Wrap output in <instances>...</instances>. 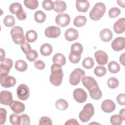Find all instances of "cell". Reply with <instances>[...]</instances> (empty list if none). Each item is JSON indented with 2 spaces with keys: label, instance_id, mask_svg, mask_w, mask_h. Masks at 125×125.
Segmentation results:
<instances>
[{
  "label": "cell",
  "instance_id": "cell-1",
  "mask_svg": "<svg viewBox=\"0 0 125 125\" xmlns=\"http://www.w3.org/2000/svg\"><path fill=\"white\" fill-rule=\"evenodd\" d=\"M51 71L49 78L51 83L54 86H59L62 83L63 77L62 66L58 63H54L51 67Z\"/></svg>",
  "mask_w": 125,
  "mask_h": 125
},
{
  "label": "cell",
  "instance_id": "cell-2",
  "mask_svg": "<svg viewBox=\"0 0 125 125\" xmlns=\"http://www.w3.org/2000/svg\"><path fill=\"white\" fill-rule=\"evenodd\" d=\"M105 5L102 2L96 3L89 13L90 19L93 21L99 20L104 14Z\"/></svg>",
  "mask_w": 125,
  "mask_h": 125
},
{
  "label": "cell",
  "instance_id": "cell-3",
  "mask_svg": "<svg viewBox=\"0 0 125 125\" xmlns=\"http://www.w3.org/2000/svg\"><path fill=\"white\" fill-rule=\"evenodd\" d=\"M10 34L13 42L17 44H22L25 42V37L23 29L19 26L13 27L10 31Z\"/></svg>",
  "mask_w": 125,
  "mask_h": 125
},
{
  "label": "cell",
  "instance_id": "cell-4",
  "mask_svg": "<svg viewBox=\"0 0 125 125\" xmlns=\"http://www.w3.org/2000/svg\"><path fill=\"white\" fill-rule=\"evenodd\" d=\"M94 114V108L92 104L88 103L83 107V110L80 112L79 117L80 120L83 123L90 120Z\"/></svg>",
  "mask_w": 125,
  "mask_h": 125
},
{
  "label": "cell",
  "instance_id": "cell-5",
  "mask_svg": "<svg viewBox=\"0 0 125 125\" xmlns=\"http://www.w3.org/2000/svg\"><path fill=\"white\" fill-rule=\"evenodd\" d=\"M85 73L84 70L77 68L75 69L70 74L69 83L72 85H76L78 84L81 79L85 75Z\"/></svg>",
  "mask_w": 125,
  "mask_h": 125
},
{
  "label": "cell",
  "instance_id": "cell-6",
  "mask_svg": "<svg viewBox=\"0 0 125 125\" xmlns=\"http://www.w3.org/2000/svg\"><path fill=\"white\" fill-rule=\"evenodd\" d=\"M0 62V77L7 76L13 66V61L9 58H5Z\"/></svg>",
  "mask_w": 125,
  "mask_h": 125
},
{
  "label": "cell",
  "instance_id": "cell-7",
  "mask_svg": "<svg viewBox=\"0 0 125 125\" xmlns=\"http://www.w3.org/2000/svg\"><path fill=\"white\" fill-rule=\"evenodd\" d=\"M18 98L22 101H25L29 97V89L28 86L25 84H20L17 89Z\"/></svg>",
  "mask_w": 125,
  "mask_h": 125
},
{
  "label": "cell",
  "instance_id": "cell-8",
  "mask_svg": "<svg viewBox=\"0 0 125 125\" xmlns=\"http://www.w3.org/2000/svg\"><path fill=\"white\" fill-rule=\"evenodd\" d=\"M55 22L59 26L64 27L69 24L70 22V17L67 14H60L57 15L56 17Z\"/></svg>",
  "mask_w": 125,
  "mask_h": 125
},
{
  "label": "cell",
  "instance_id": "cell-9",
  "mask_svg": "<svg viewBox=\"0 0 125 125\" xmlns=\"http://www.w3.org/2000/svg\"><path fill=\"white\" fill-rule=\"evenodd\" d=\"M73 96L75 100L79 103H84L87 98L86 92L81 88L75 89L73 91Z\"/></svg>",
  "mask_w": 125,
  "mask_h": 125
},
{
  "label": "cell",
  "instance_id": "cell-10",
  "mask_svg": "<svg viewBox=\"0 0 125 125\" xmlns=\"http://www.w3.org/2000/svg\"><path fill=\"white\" fill-rule=\"evenodd\" d=\"M112 48L115 51H120L125 47V39L119 37L115 38L111 42Z\"/></svg>",
  "mask_w": 125,
  "mask_h": 125
},
{
  "label": "cell",
  "instance_id": "cell-11",
  "mask_svg": "<svg viewBox=\"0 0 125 125\" xmlns=\"http://www.w3.org/2000/svg\"><path fill=\"white\" fill-rule=\"evenodd\" d=\"M45 35L49 38H58L61 34L59 27L55 26H50L47 27L44 31Z\"/></svg>",
  "mask_w": 125,
  "mask_h": 125
},
{
  "label": "cell",
  "instance_id": "cell-12",
  "mask_svg": "<svg viewBox=\"0 0 125 125\" xmlns=\"http://www.w3.org/2000/svg\"><path fill=\"white\" fill-rule=\"evenodd\" d=\"M0 84L5 88H9L14 86L16 83V79L12 76H7L0 77Z\"/></svg>",
  "mask_w": 125,
  "mask_h": 125
},
{
  "label": "cell",
  "instance_id": "cell-13",
  "mask_svg": "<svg viewBox=\"0 0 125 125\" xmlns=\"http://www.w3.org/2000/svg\"><path fill=\"white\" fill-rule=\"evenodd\" d=\"M94 56L97 63L100 65H105L107 63L108 56L103 50H98L95 52Z\"/></svg>",
  "mask_w": 125,
  "mask_h": 125
},
{
  "label": "cell",
  "instance_id": "cell-14",
  "mask_svg": "<svg viewBox=\"0 0 125 125\" xmlns=\"http://www.w3.org/2000/svg\"><path fill=\"white\" fill-rule=\"evenodd\" d=\"M10 108L15 114H18L25 110V105L18 101H12L9 104Z\"/></svg>",
  "mask_w": 125,
  "mask_h": 125
},
{
  "label": "cell",
  "instance_id": "cell-15",
  "mask_svg": "<svg viewBox=\"0 0 125 125\" xmlns=\"http://www.w3.org/2000/svg\"><path fill=\"white\" fill-rule=\"evenodd\" d=\"M115 104L110 99L104 100L101 104L102 110L105 113H111L115 109Z\"/></svg>",
  "mask_w": 125,
  "mask_h": 125
},
{
  "label": "cell",
  "instance_id": "cell-16",
  "mask_svg": "<svg viewBox=\"0 0 125 125\" xmlns=\"http://www.w3.org/2000/svg\"><path fill=\"white\" fill-rule=\"evenodd\" d=\"M0 103L2 104L8 105L13 101V96L12 93L7 90L1 91L0 94Z\"/></svg>",
  "mask_w": 125,
  "mask_h": 125
},
{
  "label": "cell",
  "instance_id": "cell-17",
  "mask_svg": "<svg viewBox=\"0 0 125 125\" xmlns=\"http://www.w3.org/2000/svg\"><path fill=\"white\" fill-rule=\"evenodd\" d=\"M82 82L83 85L88 90L98 85L96 81L92 77L84 76L82 78Z\"/></svg>",
  "mask_w": 125,
  "mask_h": 125
},
{
  "label": "cell",
  "instance_id": "cell-18",
  "mask_svg": "<svg viewBox=\"0 0 125 125\" xmlns=\"http://www.w3.org/2000/svg\"><path fill=\"white\" fill-rule=\"evenodd\" d=\"M113 30L117 34H121L124 32L125 30V19L124 18L119 19L113 25Z\"/></svg>",
  "mask_w": 125,
  "mask_h": 125
},
{
  "label": "cell",
  "instance_id": "cell-19",
  "mask_svg": "<svg viewBox=\"0 0 125 125\" xmlns=\"http://www.w3.org/2000/svg\"><path fill=\"white\" fill-rule=\"evenodd\" d=\"M65 39L68 41H73L76 40L79 37L78 31L72 28L66 30L64 33Z\"/></svg>",
  "mask_w": 125,
  "mask_h": 125
},
{
  "label": "cell",
  "instance_id": "cell-20",
  "mask_svg": "<svg viewBox=\"0 0 125 125\" xmlns=\"http://www.w3.org/2000/svg\"><path fill=\"white\" fill-rule=\"evenodd\" d=\"M90 4L87 0H77L76 7L77 10L80 12H86L89 9Z\"/></svg>",
  "mask_w": 125,
  "mask_h": 125
},
{
  "label": "cell",
  "instance_id": "cell-21",
  "mask_svg": "<svg viewBox=\"0 0 125 125\" xmlns=\"http://www.w3.org/2000/svg\"><path fill=\"white\" fill-rule=\"evenodd\" d=\"M88 91L91 98L94 100H98L102 98V93L98 85L88 90Z\"/></svg>",
  "mask_w": 125,
  "mask_h": 125
},
{
  "label": "cell",
  "instance_id": "cell-22",
  "mask_svg": "<svg viewBox=\"0 0 125 125\" xmlns=\"http://www.w3.org/2000/svg\"><path fill=\"white\" fill-rule=\"evenodd\" d=\"M101 39L104 42H108L111 40L113 34L111 31L108 28L103 29L100 33Z\"/></svg>",
  "mask_w": 125,
  "mask_h": 125
},
{
  "label": "cell",
  "instance_id": "cell-23",
  "mask_svg": "<svg viewBox=\"0 0 125 125\" xmlns=\"http://www.w3.org/2000/svg\"><path fill=\"white\" fill-rule=\"evenodd\" d=\"M66 4L62 0H56L54 2V10L57 13H62L66 9Z\"/></svg>",
  "mask_w": 125,
  "mask_h": 125
},
{
  "label": "cell",
  "instance_id": "cell-24",
  "mask_svg": "<svg viewBox=\"0 0 125 125\" xmlns=\"http://www.w3.org/2000/svg\"><path fill=\"white\" fill-rule=\"evenodd\" d=\"M53 51V48L51 44L45 43L42 45L40 48V52L42 56H47L50 55Z\"/></svg>",
  "mask_w": 125,
  "mask_h": 125
},
{
  "label": "cell",
  "instance_id": "cell-25",
  "mask_svg": "<svg viewBox=\"0 0 125 125\" xmlns=\"http://www.w3.org/2000/svg\"><path fill=\"white\" fill-rule=\"evenodd\" d=\"M52 61L54 63H57L61 66H63L66 63V58L62 54L58 53L54 55Z\"/></svg>",
  "mask_w": 125,
  "mask_h": 125
},
{
  "label": "cell",
  "instance_id": "cell-26",
  "mask_svg": "<svg viewBox=\"0 0 125 125\" xmlns=\"http://www.w3.org/2000/svg\"><path fill=\"white\" fill-rule=\"evenodd\" d=\"M83 51V47L82 45L79 42H75L71 46L70 53L76 55H81Z\"/></svg>",
  "mask_w": 125,
  "mask_h": 125
},
{
  "label": "cell",
  "instance_id": "cell-27",
  "mask_svg": "<svg viewBox=\"0 0 125 125\" xmlns=\"http://www.w3.org/2000/svg\"><path fill=\"white\" fill-rule=\"evenodd\" d=\"M87 21V19L85 16H77L74 19L73 24L75 26L78 27H80L84 26Z\"/></svg>",
  "mask_w": 125,
  "mask_h": 125
},
{
  "label": "cell",
  "instance_id": "cell-28",
  "mask_svg": "<svg viewBox=\"0 0 125 125\" xmlns=\"http://www.w3.org/2000/svg\"><path fill=\"white\" fill-rule=\"evenodd\" d=\"M15 67L18 71H25L27 69V64L24 61L22 60H19L16 62Z\"/></svg>",
  "mask_w": 125,
  "mask_h": 125
},
{
  "label": "cell",
  "instance_id": "cell-29",
  "mask_svg": "<svg viewBox=\"0 0 125 125\" xmlns=\"http://www.w3.org/2000/svg\"><path fill=\"white\" fill-rule=\"evenodd\" d=\"M38 38V35L36 31L33 30H28L25 34V39L29 42H34Z\"/></svg>",
  "mask_w": 125,
  "mask_h": 125
},
{
  "label": "cell",
  "instance_id": "cell-30",
  "mask_svg": "<svg viewBox=\"0 0 125 125\" xmlns=\"http://www.w3.org/2000/svg\"><path fill=\"white\" fill-rule=\"evenodd\" d=\"M108 69L111 73H117L120 70V66L118 63L115 61H111L108 64Z\"/></svg>",
  "mask_w": 125,
  "mask_h": 125
},
{
  "label": "cell",
  "instance_id": "cell-31",
  "mask_svg": "<svg viewBox=\"0 0 125 125\" xmlns=\"http://www.w3.org/2000/svg\"><path fill=\"white\" fill-rule=\"evenodd\" d=\"M34 19L38 23H42L46 19V15L42 11L38 10L34 14Z\"/></svg>",
  "mask_w": 125,
  "mask_h": 125
},
{
  "label": "cell",
  "instance_id": "cell-32",
  "mask_svg": "<svg viewBox=\"0 0 125 125\" xmlns=\"http://www.w3.org/2000/svg\"><path fill=\"white\" fill-rule=\"evenodd\" d=\"M56 107L60 110H65L68 107V104L64 99H60L58 100L55 103Z\"/></svg>",
  "mask_w": 125,
  "mask_h": 125
},
{
  "label": "cell",
  "instance_id": "cell-33",
  "mask_svg": "<svg viewBox=\"0 0 125 125\" xmlns=\"http://www.w3.org/2000/svg\"><path fill=\"white\" fill-rule=\"evenodd\" d=\"M24 5L28 8L34 10L38 6V1L37 0H24L23 1Z\"/></svg>",
  "mask_w": 125,
  "mask_h": 125
},
{
  "label": "cell",
  "instance_id": "cell-34",
  "mask_svg": "<svg viewBox=\"0 0 125 125\" xmlns=\"http://www.w3.org/2000/svg\"><path fill=\"white\" fill-rule=\"evenodd\" d=\"M22 9H23L22 5L19 2L12 3L9 6V11L13 14H16Z\"/></svg>",
  "mask_w": 125,
  "mask_h": 125
},
{
  "label": "cell",
  "instance_id": "cell-35",
  "mask_svg": "<svg viewBox=\"0 0 125 125\" xmlns=\"http://www.w3.org/2000/svg\"><path fill=\"white\" fill-rule=\"evenodd\" d=\"M82 65L86 69H91L94 65V61L91 57H86L83 60Z\"/></svg>",
  "mask_w": 125,
  "mask_h": 125
},
{
  "label": "cell",
  "instance_id": "cell-36",
  "mask_svg": "<svg viewBox=\"0 0 125 125\" xmlns=\"http://www.w3.org/2000/svg\"><path fill=\"white\" fill-rule=\"evenodd\" d=\"M3 23L7 27H11L14 25L15 20L14 17L12 15H7L3 19Z\"/></svg>",
  "mask_w": 125,
  "mask_h": 125
},
{
  "label": "cell",
  "instance_id": "cell-37",
  "mask_svg": "<svg viewBox=\"0 0 125 125\" xmlns=\"http://www.w3.org/2000/svg\"><path fill=\"white\" fill-rule=\"evenodd\" d=\"M94 72L97 76L101 77L105 75L106 73V69L104 66L99 65L95 68L94 70Z\"/></svg>",
  "mask_w": 125,
  "mask_h": 125
},
{
  "label": "cell",
  "instance_id": "cell-38",
  "mask_svg": "<svg viewBox=\"0 0 125 125\" xmlns=\"http://www.w3.org/2000/svg\"><path fill=\"white\" fill-rule=\"evenodd\" d=\"M107 85L111 89H115L117 88L119 84V80L115 77H111L107 80Z\"/></svg>",
  "mask_w": 125,
  "mask_h": 125
},
{
  "label": "cell",
  "instance_id": "cell-39",
  "mask_svg": "<svg viewBox=\"0 0 125 125\" xmlns=\"http://www.w3.org/2000/svg\"><path fill=\"white\" fill-rule=\"evenodd\" d=\"M110 121L112 125H120L124 120L119 115H114L111 117Z\"/></svg>",
  "mask_w": 125,
  "mask_h": 125
},
{
  "label": "cell",
  "instance_id": "cell-40",
  "mask_svg": "<svg viewBox=\"0 0 125 125\" xmlns=\"http://www.w3.org/2000/svg\"><path fill=\"white\" fill-rule=\"evenodd\" d=\"M42 6L47 11L52 10L54 9V2L50 0H44L42 2Z\"/></svg>",
  "mask_w": 125,
  "mask_h": 125
},
{
  "label": "cell",
  "instance_id": "cell-41",
  "mask_svg": "<svg viewBox=\"0 0 125 125\" xmlns=\"http://www.w3.org/2000/svg\"><path fill=\"white\" fill-rule=\"evenodd\" d=\"M120 13L121 10L118 7L111 8L108 11V15L111 18H115L118 17Z\"/></svg>",
  "mask_w": 125,
  "mask_h": 125
},
{
  "label": "cell",
  "instance_id": "cell-42",
  "mask_svg": "<svg viewBox=\"0 0 125 125\" xmlns=\"http://www.w3.org/2000/svg\"><path fill=\"white\" fill-rule=\"evenodd\" d=\"M30 122V118L27 115L23 114L20 116V125H29Z\"/></svg>",
  "mask_w": 125,
  "mask_h": 125
},
{
  "label": "cell",
  "instance_id": "cell-43",
  "mask_svg": "<svg viewBox=\"0 0 125 125\" xmlns=\"http://www.w3.org/2000/svg\"><path fill=\"white\" fill-rule=\"evenodd\" d=\"M26 58L30 62H34L38 57V53L35 50H31L30 52L26 55Z\"/></svg>",
  "mask_w": 125,
  "mask_h": 125
},
{
  "label": "cell",
  "instance_id": "cell-44",
  "mask_svg": "<svg viewBox=\"0 0 125 125\" xmlns=\"http://www.w3.org/2000/svg\"><path fill=\"white\" fill-rule=\"evenodd\" d=\"M39 124L40 125H52L53 123L51 119L50 118L43 116L40 119Z\"/></svg>",
  "mask_w": 125,
  "mask_h": 125
},
{
  "label": "cell",
  "instance_id": "cell-45",
  "mask_svg": "<svg viewBox=\"0 0 125 125\" xmlns=\"http://www.w3.org/2000/svg\"><path fill=\"white\" fill-rule=\"evenodd\" d=\"M9 120L11 124L13 125H20V116L16 114H11L9 117Z\"/></svg>",
  "mask_w": 125,
  "mask_h": 125
},
{
  "label": "cell",
  "instance_id": "cell-46",
  "mask_svg": "<svg viewBox=\"0 0 125 125\" xmlns=\"http://www.w3.org/2000/svg\"><path fill=\"white\" fill-rule=\"evenodd\" d=\"M21 48L22 49L23 52L26 55L29 53L32 50L30 45L27 42H24L23 44H21Z\"/></svg>",
  "mask_w": 125,
  "mask_h": 125
},
{
  "label": "cell",
  "instance_id": "cell-47",
  "mask_svg": "<svg viewBox=\"0 0 125 125\" xmlns=\"http://www.w3.org/2000/svg\"><path fill=\"white\" fill-rule=\"evenodd\" d=\"M7 112L4 108H0V124H5L6 120Z\"/></svg>",
  "mask_w": 125,
  "mask_h": 125
},
{
  "label": "cell",
  "instance_id": "cell-48",
  "mask_svg": "<svg viewBox=\"0 0 125 125\" xmlns=\"http://www.w3.org/2000/svg\"><path fill=\"white\" fill-rule=\"evenodd\" d=\"M81 55H76L70 53L69 55V59L71 62L73 63H77L81 60Z\"/></svg>",
  "mask_w": 125,
  "mask_h": 125
},
{
  "label": "cell",
  "instance_id": "cell-49",
  "mask_svg": "<svg viewBox=\"0 0 125 125\" xmlns=\"http://www.w3.org/2000/svg\"><path fill=\"white\" fill-rule=\"evenodd\" d=\"M17 18L20 21H23L25 20L26 18L27 15L26 12L23 10H21L19 12H18L16 14Z\"/></svg>",
  "mask_w": 125,
  "mask_h": 125
},
{
  "label": "cell",
  "instance_id": "cell-50",
  "mask_svg": "<svg viewBox=\"0 0 125 125\" xmlns=\"http://www.w3.org/2000/svg\"><path fill=\"white\" fill-rule=\"evenodd\" d=\"M34 65L36 68L39 70H42L45 67V64L41 60H37L35 62Z\"/></svg>",
  "mask_w": 125,
  "mask_h": 125
},
{
  "label": "cell",
  "instance_id": "cell-51",
  "mask_svg": "<svg viewBox=\"0 0 125 125\" xmlns=\"http://www.w3.org/2000/svg\"><path fill=\"white\" fill-rule=\"evenodd\" d=\"M117 102L119 104L124 105L125 104V95L124 93L119 94L116 98Z\"/></svg>",
  "mask_w": 125,
  "mask_h": 125
},
{
  "label": "cell",
  "instance_id": "cell-52",
  "mask_svg": "<svg viewBox=\"0 0 125 125\" xmlns=\"http://www.w3.org/2000/svg\"><path fill=\"white\" fill-rule=\"evenodd\" d=\"M65 125H79V123L77 122V121L75 119H70L69 120H68V121H67V122H66L65 123Z\"/></svg>",
  "mask_w": 125,
  "mask_h": 125
},
{
  "label": "cell",
  "instance_id": "cell-53",
  "mask_svg": "<svg viewBox=\"0 0 125 125\" xmlns=\"http://www.w3.org/2000/svg\"><path fill=\"white\" fill-rule=\"evenodd\" d=\"M119 115L121 117L123 120H125V109L123 108L120 111Z\"/></svg>",
  "mask_w": 125,
  "mask_h": 125
},
{
  "label": "cell",
  "instance_id": "cell-54",
  "mask_svg": "<svg viewBox=\"0 0 125 125\" xmlns=\"http://www.w3.org/2000/svg\"><path fill=\"white\" fill-rule=\"evenodd\" d=\"M0 61H2L3 60H4L5 59V53L4 50L2 48H0Z\"/></svg>",
  "mask_w": 125,
  "mask_h": 125
},
{
  "label": "cell",
  "instance_id": "cell-55",
  "mask_svg": "<svg viewBox=\"0 0 125 125\" xmlns=\"http://www.w3.org/2000/svg\"><path fill=\"white\" fill-rule=\"evenodd\" d=\"M125 53H123V54H122L120 57V59H119V61L121 63H122L123 65H125Z\"/></svg>",
  "mask_w": 125,
  "mask_h": 125
},
{
  "label": "cell",
  "instance_id": "cell-56",
  "mask_svg": "<svg viewBox=\"0 0 125 125\" xmlns=\"http://www.w3.org/2000/svg\"><path fill=\"white\" fill-rule=\"evenodd\" d=\"M125 1L124 0H117V2L118 3V4L122 7L123 8H124L125 7Z\"/></svg>",
  "mask_w": 125,
  "mask_h": 125
}]
</instances>
